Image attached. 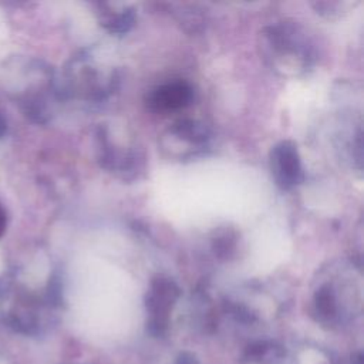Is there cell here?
Returning a JSON list of instances; mask_svg holds the SVG:
<instances>
[{
	"mask_svg": "<svg viewBox=\"0 0 364 364\" xmlns=\"http://www.w3.org/2000/svg\"><path fill=\"white\" fill-rule=\"evenodd\" d=\"M212 146L209 127L193 118H181L169 124L158 136V149L165 158L188 162L202 158Z\"/></svg>",
	"mask_w": 364,
	"mask_h": 364,
	"instance_id": "cell-5",
	"label": "cell"
},
{
	"mask_svg": "<svg viewBox=\"0 0 364 364\" xmlns=\"http://www.w3.org/2000/svg\"><path fill=\"white\" fill-rule=\"evenodd\" d=\"M7 132V121L6 117L3 115V112L0 111V138H3Z\"/></svg>",
	"mask_w": 364,
	"mask_h": 364,
	"instance_id": "cell-12",
	"label": "cell"
},
{
	"mask_svg": "<svg viewBox=\"0 0 364 364\" xmlns=\"http://www.w3.org/2000/svg\"><path fill=\"white\" fill-rule=\"evenodd\" d=\"M193 97L192 84L178 78L152 88L146 95V105L155 112H173L189 107Z\"/></svg>",
	"mask_w": 364,
	"mask_h": 364,
	"instance_id": "cell-8",
	"label": "cell"
},
{
	"mask_svg": "<svg viewBox=\"0 0 364 364\" xmlns=\"http://www.w3.org/2000/svg\"><path fill=\"white\" fill-rule=\"evenodd\" d=\"M95 158L101 169L124 182L138 181L146 171L144 146L127 125L117 121L98 124Z\"/></svg>",
	"mask_w": 364,
	"mask_h": 364,
	"instance_id": "cell-3",
	"label": "cell"
},
{
	"mask_svg": "<svg viewBox=\"0 0 364 364\" xmlns=\"http://www.w3.org/2000/svg\"><path fill=\"white\" fill-rule=\"evenodd\" d=\"M121 85V68L105 50L90 46L78 50L65 64L58 90L61 100L85 107L105 104Z\"/></svg>",
	"mask_w": 364,
	"mask_h": 364,
	"instance_id": "cell-1",
	"label": "cell"
},
{
	"mask_svg": "<svg viewBox=\"0 0 364 364\" xmlns=\"http://www.w3.org/2000/svg\"><path fill=\"white\" fill-rule=\"evenodd\" d=\"M181 364H182V363H181Z\"/></svg>",
	"mask_w": 364,
	"mask_h": 364,
	"instance_id": "cell-13",
	"label": "cell"
},
{
	"mask_svg": "<svg viewBox=\"0 0 364 364\" xmlns=\"http://www.w3.org/2000/svg\"><path fill=\"white\" fill-rule=\"evenodd\" d=\"M269 168L282 191H291L304 181V169L297 144L291 139L276 142L269 152Z\"/></svg>",
	"mask_w": 364,
	"mask_h": 364,
	"instance_id": "cell-6",
	"label": "cell"
},
{
	"mask_svg": "<svg viewBox=\"0 0 364 364\" xmlns=\"http://www.w3.org/2000/svg\"><path fill=\"white\" fill-rule=\"evenodd\" d=\"M94 7L98 24L112 36H124L135 26L136 11L131 4L97 1Z\"/></svg>",
	"mask_w": 364,
	"mask_h": 364,
	"instance_id": "cell-9",
	"label": "cell"
},
{
	"mask_svg": "<svg viewBox=\"0 0 364 364\" xmlns=\"http://www.w3.org/2000/svg\"><path fill=\"white\" fill-rule=\"evenodd\" d=\"M237 232L232 228H219L210 237V249L222 260L232 259L237 250Z\"/></svg>",
	"mask_w": 364,
	"mask_h": 364,
	"instance_id": "cell-10",
	"label": "cell"
},
{
	"mask_svg": "<svg viewBox=\"0 0 364 364\" xmlns=\"http://www.w3.org/2000/svg\"><path fill=\"white\" fill-rule=\"evenodd\" d=\"M263 63L282 78H297L309 73L317 61V47L307 28L294 20L264 26L257 36Z\"/></svg>",
	"mask_w": 364,
	"mask_h": 364,
	"instance_id": "cell-2",
	"label": "cell"
},
{
	"mask_svg": "<svg viewBox=\"0 0 364 364\" xmlns=\"http://www.w3.org/2000/svg\"><path fill=\"white\" fill-rule=\"evenodd\" d=\"M6 226H7V215H6L4 208L0 205V237L6 232Z\"/></svg>",
	"mask_w": 364,
	"mask_h": 364,
	"instance_id": "cell-11",
	"label": "cell"
},
{
	"mask_svg": "<svg viewBox=\"0 0 364 364\" xmlns=\"http://www.w3.org/2000/svg\"><path fill=\"white\" fill-rule=\"evenodd\" d=\"M353 259H334L324 263L316 273L313 306L317 316L326 321L340 320L346 303L361 297V269Z\"/></svg>",
	"mask_w": 364,
	"mask_h": 364,
	"instance_id": "cell-4",
	"label": "cell"
},
{
	"mask_svg": "<svg viewBox=\"0 0 364 364\" xmlns=\"http://www.w3.org/2000/svg\"><path fill=\"white\" fill-rule=\"evenodd\" d=\"M181 294L178 284L165 276H158L151 280L149 290L146 293L145 304L151 317V328L161 333L169 316V310L175 304Z\"/></svg>",
	"mask_w": 364,
	"mask_h": 364,
	"instance_id": "cell-7",
	"label": "cell"
}]
</instances>
